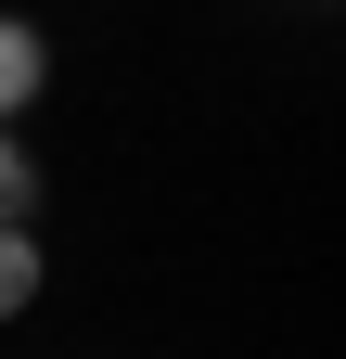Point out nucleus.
<instances>
[{
  "label": "nucleus",
  "mask_w": 346,
  "mask_h": 359,
  "mask_svg": "<svg viewBox=\"0 0 346 359\" xmlns=\"http://www.w3.org/2000/svg\"><path fill=\"white\" fill-rule=\"evenodd\" d=\"M39 90H52V39H39L26 13H0V128H13Z\"/></svg>",
  "instance_id": "1"
},
{
  "label": "nucleus",
  "mask_w": 346,
  "mask_h": 359,
  "mask_svg": "<svg viewBox=\"0 0 346 359\" xmlns=\"http://www.w3.org/2000/svg\"><path fill=\"white\" fill-rule=\"evenodd\" d=\"M39 283H52L39 231H26V218H0V321H26V308H39Z\"/></svg>",
  "instance_id": "2"
},
{
  "label": "nucleus",
  "mask_w": 346,
  "mask_h": 359,
  "mask_svg": "<svg viewBox=\"0 0 346 359\" xmlns=\"http://www.w3.org/2000/svg\"><path fill=\"white\" fill-rule=\"evenodd\" d=\"M26 205H39V154L0 128V218H26Z\"/></svg>",
  "instance_id": "3"
}]
</instances>
